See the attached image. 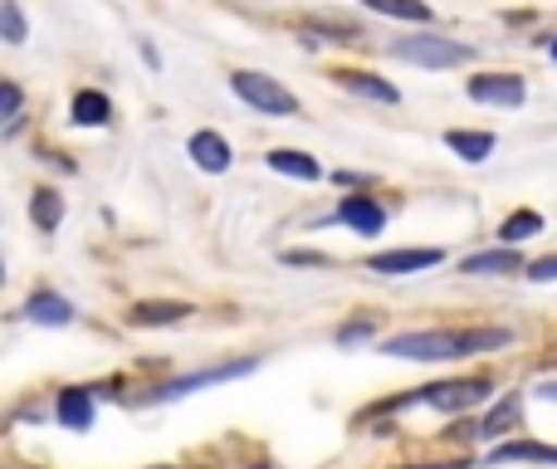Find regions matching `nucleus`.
Returning a JSON list of instances; mask_svg holds the SVG:
<instances>
[{
	"mask_svg": "<svg viewBox=\"0 0 557 469\" xmlns=\"http://www.w3.org/2000/svg\"><path fill=\"white\" fill-rule=\"evenodd\" d=\"M509 333L504 328H416V333H396L382 343L386 357H406V362H455L470 353H490L504 347Z\"/></svg>",
	"mask_w": 557,
	"mask_h": 469,
	"instance_id": "obj_1",
	"label": "nucleus"
},
{
	"mask_svg": "<svg viewBox=\"0 0 557 469\" xmlns=\"http://www.w3.org/2000/svg\"><path fill=\"white\" fill-rule=\"evenodd\" d=\"M494 386L484 382V377H460V382H435V386H421L416 396H401V402H392L386 411H406V406H435V411H474V406L490 402Z\"/></svg>",
	"mask_w": 557,
	"mask_h": 469,
	"instance_id": "obj_2",
	"label": "nucleus"
},
{
	"mask_svg": "<svg viewBox=\"0 0 557 469\" xmlns=\"http://www.w3.org/2000/svg\"><path fill=\"white\" fill-rule=\"evenodd\" d=\"M231 94L240 103H250L255 113H270V118H294L298 113V98L288 94L278 78L260 74V69H235L231 74Z\"/></svg>",
	"mask_w": 557,
	"mask_h": 469,
	"instance_id": "obj_3",
	"label": "nucleus"
},
{
	"mask_svg": "<svg viewBox=\"0 0 557 469\" xmlns=\"http://www.w3.org/2000/svg\"><path fill=\"white\" fill-rule=\"evenodd\" d=\"M396 59H406L416 69H460L474 59V49L445 35H406V39H396Z\"/></svg>",
	"mask_w": 557,
	"mask_h": 469,
	"instance_id": "obj_4",
	"label": "nucleus"
},
{
	"mask_svg": "<svg viewBox=\"0 0 557 469\" xmlns=\"http://www.w3.org/2000/svg\"><path fill=\"white\" fill-rule=\"evenodd\" d=\"M465 94L484 108H519L523 98H529V84H523L519 74H474L470 84H465Z\"/></svg>",
	"mask_w": 557,
	"mask_h": 469,
	"instance_id": "obj_5",
	"label": "nucleus"
},
{
	"mask_svg": "<svg viewBox=\"0 0 557 469\" xmlns=\"http://www.w3.org/2000/svg\"><path fill=\"white\" fill-rule=\"evenodd\" d=\"M333 84L343 88V94H357V98H372V103H401V88L392 84V78H376L367 74V69H337Z\"/></svg>",
	"mask_w": 557,
	"mask_h": 469,
	"instance_id": "obj_6",
	"label": "nucleus"
},
{
	"mask_svg": "<svg viewBox=\"0 0 557 469\" xmlns=\"http://www.w3.org/2000/svg\"><path fill=\"white\" fill-rule=\"evenodd\" d=\"M441 259V249H386V255L367 259V269L372 274H421V269H435Z\"/></svg>",
	"mask_w": 557,
	"mask_h": 469,
	"instance_id": "obj_7",
	"label": "nucleus"
},
{
	"mask_svg": "<svg viewBox=\"0 0 557 469\" xmlns=\"http://www.w3.org/2000/svg\"><path fill=\"white\" fill-rule=\"evenodd\" d=\"M186 157H191L201 172L221 176L231 172V143H225L221 133H211V127H201V133H191V143H186Z\"/></svg>",
	"mask_w": 557,
	"mask_h": 469,
	"instance_id": "obj_8",
	"label": "nucleus"
},
{
	"mask_svg": "<svg viewBox=\"0 0 557 469\" xmlns=\"http://www.w3.org/2000/svg\"><path fill=\"white\" fill-rule=\"evenodd\" d=\"M337 221H343L352 235H382L386 211L372 201V196H343V201H337Z\"/></svg>",
	"mask_w": 557,
	"mask_h": 469,
	"instance_id": "obj_9",
	"label": "nucleus"
},
{
	"mask_svg": "<svg viewBox=\"0 0 557 469\" xmlns=\"http://www.w3.org/2000/svg\"><path fill=\"white\" fill-rule=\"evenodd\" d=\"M523 259L519 249L499 245V249H480V255H465L460 259V274H474V279H499V274H519Z\"/></svg>",
	"mask_w": 557,
	"mask_h": 469,
	"instance_id": "obj_10",
	"label": "nucleus"
},
{
	"mask_svg": "<svg viewBox=\"0 0 557 469\" xmlns=\"http://www.w3.org/2000/svg\"><path fill=\"white\" fill-rule=\"evenodd\" d=\"M54 416L64 431H94V392H88V386H64Z\"/></svg>",
	"mask_w": 557,
	"mask_h": 469,
	"instance_id": "obj_11",
	"label": "nucleus"
},
{
	"mask_svg": "<svg viewBox=\"0 0 557 469\" xmlns=\"http://www.w3.org/2000/svg\"><path fill=\"white\" fill-rule=\"evenodd\" d=\"M25 318H29V323H39V328H69V323H74V304H69L64 294L39 288V294H29Z\"/></svg>",
	"mask_w": 557,
	"mask_h": 469,
	"instance_id": "obj_12",
	"label": "nucleus"
},
{
	"mask_svg": "<svg viewBox=\"0 0 557 469\" xmlns=\"http://www.w3.org/2000/svg\"><path fill=\"white\" fill-rule=\"evenodd\" d=\"M264 162H270V172L294 176V182H318V176H323L318 157L298 152V147H270V152H264Z\"/></svg>",
	"mask_w": 557,
	"mask_h": 469,
	"instance_id": "obj_13",
	"label": "nucleus"
},
{
	"mask_svg": "<svg viewBox=\"0 0 557 469\" xmlns=\"http://www.w3.org/2000/svg\"><path fill=\"white\" fill-rule=\"evenodd\" d=\"M494 465H557V445H539V441H504L490 451Z\"/></svg>",
	"mask_w": 557,
	"mask_h": 469,
	"instance_id": "obj_14",
	"label": "nucleus"
},
{
	"mask_svg": "<svg viewBox=\"0 0 557 469\" xmlns=\"http://www.w3.org/2000/svg\"><path fill=\"white\" fill-rule=\"evenodd\" d=\"M186 313H196V308L176 304V298H147V304H137L133 313H127V323L133 328H162V323H182Z\"/></svg>",
	"mask_w": 557,
	"mask_h": 469,
	"instance_id": "obj_15",
	"label": "nucleus"
},
{
	"mask_svg": "<svg viewBox=\"0 0 557 469\" xmlns=\"http://www.w3.org/2000/svg\"><path fill=\"white\" fill-rule=\"evenodd\" d=\"M69 113H74V127H108L113 123V103H108V94H98V88H78Z\"/></svg>",
	"mask_w": 557,
	"mask_h": 469,
	"instance_id": "obj_16",
	"label": "nucleus"
},
{
	"mask_svg": "<svg viewBox=\"0 0 557 469\" xmlns=\"http://www.w3.org/2000/svg\"><path fill=\"white\" fill-rule=\"evenodd\" d=\"M445 147H450L455 157H460V162H490L494 157V133H470V127H450V133H445Z\"/></svg>",
	"mask_w": 557,
	"mask_h": 469,
	"instance_id": "obj_17",
	"label": "nucleus"
},
{
	"mask_svg": "<svg viewBox=\"0 0 557 469\" xmlns=\"http://www.w3.org/2000/svg\"><path fill=\"white\" fill-rule=\"evenodd\" d=\"M245 372H255V362H225V367H215V372H196V377H182V382H172V386H162V402H172V396H186V392H196V386H211V382H231V377H245Z\"/></svg>",
	"mask_w": 557,
	"mask_h": 469,
	"instance_id": "obj_18",
	"label": "nucleus"
},
{
	"mask_svg": "<svg viewBox=\"0 0 557 469\" xmlns=\"http://www.w3.org/2000/svg\"><path fill=\"white\" fill-rule=\"evenodd\" d=\"M29 221H35L45 235H54L59 225H64V196H59L54 186H39V192L29 196Z\"/></svg>",
	"mask_w": 557,
	"mask_h": 469,
	"instance_id": "obj_19",
	"label": "nucleus"
},
{
	"mask_svg": "<svg viewBox=\"0 0 557 469\" xmlns=\"http://www.w3.org/2000/svg\"><path fill=\"white\" fill-rule=\"evenodd\" d=\"M519 421H523V396H519V392H509V396H504V402L480 421V435H484V441H499V435H504V431H513Z\"/></svg>",
	"mask_w": 557,
	"mask_h": 469,
	"instance_id": "obj_20",
	"label": "nucleus"
},
{
	"mask_svg": "<svg viewBox=\"0 0 557 469\" xmlns=\"http://www.w3.org/2000/svg\"><path fill=\"white\" fill-rule=\"evenodd\" d=\"M533 235H543V215H539V211H513V215H504L499 239H504L509 249H519L523 239H533Z\"/></svg>",
	"mask_w": 557,
	"mask_h": 469,
	"instance_id": "obj_21",
	"label": "nucleus"
},
{
	"mask_svg": "<svg viewBox=\"0 0 557 469\" xmlns=\"http://www.w3.org/2000/svg\"><path fill=\"white\" fill-rule=\"evenodd\" d=\"M362 5H372L376 15L411 20V25H425V20H431V5H425V0H362Z\"/></svg>",
	"mask_w": 557,
	"mask_h": 469,
	"instance_id": "obj_22",
	"label": "nucleus"
},
{
	"mask_svg": "<svg viewBox=\"0 0 557 469\" xmlns=\"http://www.w3.org/2000/svg\"><path fill=\"white\" fill-rule=\"evenodd\" d=\"M0 29H5V45H25V39H29L20 0H0Z\"/></svg>",
	"mask_w": 557,
	"mask_h": 469,
	"instance_id": "obj_23",
	"label": "nucleus"
},
{
	"mask_svg": "<svg viewBox=\"0 0 557 469\" xmlns=\"http://www.w3.org/2000/svg\"><path fill=\"white\" fill-rule=\"evenodd\" d=\"M0 118H5V127H15V118H20V84L15 78L0 84Z\"/></svg>",
	"mask_w": 557,
	"mask_h": 469,
	"instance_id": "obj_24",
	"label": "nucleus"
},
{
	"mask_svg": "<svg viewBox=\"0 0 557 469\" xmlns=\"http://www.w3.org/2000/svg\"><path fill=\"white\" fill-rule=\"evenodd\" d=\"M529 279L533 284H557V255H543L529 264Z\"/></svg>",
	"mask_w": 557,
	"mask_h": 469,
	"instance_id": "obj_25",
	"label": "nucleus"
},
{
	"mask_svg": "<svg viewBox=\"0 0 557 469\" xmlns=\"http://www.w3.org/2000/svg\"><path fill=\"white\" fill-rule=\"evenodd\" d=\"M362 337H372V323H347V328H337V343H362Z\"/></svg>",
	"mask_w": 557,
	"mask_h": 469,
	"instance_id": "obj_26",
	"label": "nucleus"
},
{
	"mask_svg": "<svg viewBox=\"0 0 557 469\" xmlns=\"http://www.w3.org/2000/svg\"><path fill=\"white\" fill-rule=\"evenodd\" d=\"M288 264H327V255H318V249H294V255H284Z\"/></svg>",
	"mask_w": 557,
	"mask_h": 469,
	"instance_id": "obj_27",
	"label": "nucleus"
},
{
	"mask_svg": "<svg viewBox=\"0 0 557 469\" xmlns=\"http://www.w3.org/2000/svg\"><path fill=\"white\" fill-rule=\"evenodd\" d=\"M539 396H543V402H557V382H543V386H539Z\"/></svg>",
	"mask_w": 557,
	"mask_h": 469,
	"instance_id": "obj_28",
	"label": "nucleus"
},
{
	"mask_svg": "<svg viewBox=\"0 0 557 469\" xmlns=\"http://www.w3.org/2000/svg\"><path fill=\"white\" fill-rule=\"evenodd\" d=\"M401 469H465V465H401Z\"/></svg>",
	"mask_w": 557,
	"mask_h": 469,
	"instance_id": "obj_29",
	"label": "nucleus"
},
{
	"mask_svg": "<svg viewBox=\"0 0 557 469\" xmlns=\"http://www.w3.org/2000/svg\"><path fill=\"white\" fill-rule=\"evenodd\" d=\"M548 54H553V64H557V39H553V45H548Z\"/></svg>",
	"mask_w": 557,
	"mask_h": 469,
	"instance_id": "obj_30",
	"label": "nucleus"
}]
</instances>
